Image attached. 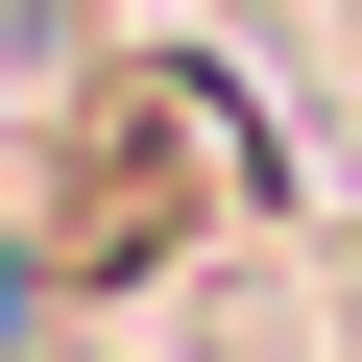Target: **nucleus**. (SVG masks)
I'll use <instances>...</instances> for the list:
<instances>
[{
  "label": "nucleus",
  "mask_w": 362,
  "mask_h": 362,
  "mask_svg": "<svg viewBox=\"0 0 362 362\" xmlns=\"http://www.w3.org/2000/svg\"><path fill=\"white\" fill-rule=\"evenodd\" d=\"M218 194H266V145H242V97L145 49V73L97 97V145H73V194H49V290H145V266L194 242Z\"/></svg>",
  "instance_id": "nucleus-1"
}]
</instances>
